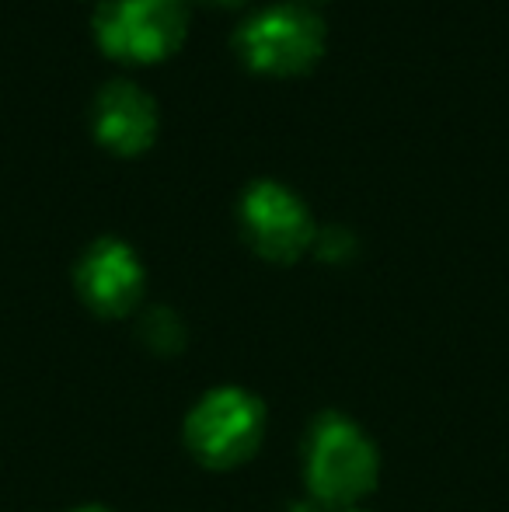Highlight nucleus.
<instances>
[{
  "mask_svg": "<svg viewBox=\"0 0 509 512\" xmlns=\"http://www.w3.org/2000/svg\"><path fill=\"white\" fill-rule=\"evenodd\" d=\"M381 457L377 446L353 418L325 411L311 422L304 443L307 492L318 506L356 509L363 495L374 492Z\"/></svg>",
  "mask_w": 509,
  "mask_h": 512,
  "instance_id": "1",
  "label": "nucleus"
},
{
  "mask_svg": "<svg viewBox=\"0 0 509 512\" xmlns=\"http://www.w3.org/2000/svg\"><path fill=\"white\" fill-rule=\"evenodd\" d=\"M290 512H321L318 502H297V506H290Z\"/></svg>",
  "mask_w": 509,
  "mask_h": 512,
  "instance_id": "10",
  "label": "nucleus"
},
{
  "mask_svg": "<svg viewBox=\"0 0 509 512\" xmlns=\"http://www.w3.org/2000/svg\"><path fill=\"white\" fill-rule=\"evenodd\" d=\"M342 512H367V509H342Z\"/></svg>",
  "mask_w": 509,
  "mask_h": 512,
  "instance_id": "13",
  "label": "nucleus"
},
{
  "mask_svg": "<svg viewBox=\"0 0 509 512\" xmlns=\"http://www.w3.org/2000/svg\"><path fill=\"white\" fill-rule=\"evenodd\" d=\"M265 432V408L255 394L241 387H217L203 394L199 405L185 418V446L189 453L206 467H227L245 464L258 450Z\"/></svg>",
  "mask_w": 509,
  "mask_h": 512,
  "instance_id": "4",
  "label": "nucleus"
},
{
  "mask_svg": "<svg viewBox=\"0 0 509 512\" xmlns=\"http://www.w3.org/2000/svg\"><path fill=\"white\" fill-rule=\"evenodd\" d=\"M88 115L98 143H105L116 154H140L154 143L157 129H161L157 98L129 77L105 81L91 98Z\"/></svg>",
  "mask_w": 509,
  "mask_h": 512,
  "instance_id": "7",
  "label": "nucleus"
},
{
  "mask_svg": "<svg viewBox=\"0 0 509 512\" xmlns=\"http://www.w3.org/2000/svg\"><path fill=\"white\" fill-rule=\"evenodd\" d=\"M238 223L245 241L269 262H293L314 244V216L290 185L276 178H255L238 203Z\"/></svg>",
  "mask_w": 509,
  "mask_h": 512,
  "instance_id": "5",
  "label": "nucleus"
},
{
  "mask_svg": "<svg viewBox=\"0 0 509 512\" xmlns=\"http://www.w3.org/2000/svg\"><path fill=\"white\" fill-rule=\"evenodd\" d=\"M213 4H238V0H213Z\"/></svg>",
  "mask_w": 509,
  "mask_h": 512,
  "instance_id": "12",
  "label": "nucleus"
},
{
  "mask_svg": "<svg viewBox=\"0 0 509 512\" xmlns=\"http://www.w3.org/2000/svg\"><path fill=\"white\" fill-rule=\"evenodd\" d=\"M140 338L147 349L161 352V356H171L185 345V324L175 310L168 307H154L140 317Z\"/></svg>",
  "mask_w": 509,
  "mask_h": 512,
  "instance_id": "8",
  "label": "nucleus"
},
{
  "mask_svg": "<svg viewBox=\"0 0 509 512\" xmlns=\"http://www.w3.org/2000/svg\"><path fill=\"white\" fill-rule=\"evenodd\" d=\"M74 283L81 300L102 317L133 314L143 300L147 272L123 237H98L77 258Z\"/></svg>",
  "mask_w": 509,
  "mask_h": 512,
  "instance_id": "6",
  "label": "nucleus"
},
{
  "mask_svg": "<svg viewBox=\"0 0 509 512\" xmlns=\"http://www.w3.org/2000/svg\"><path fill=\"white\" fill-rule=\"evenodd\" d=\"M74 512H109V509H102V506H84V509H74Z\"/></svg>",
  "mask_w": 509,
  "mask_h": 512,
  "instance_id": "11",
  "label": "nucleus"
},
{
  "mask_svg": "<svg viewBox=\"0 0 509 512\" xmlns=\"http://www.w3.org/2000/svg\"><path fill=\"white\" fill-rule=\"evenodd\" d=\"M314 251H318L321 258H328V262H346V258L356 255V237L349 227H321L318 234H314Z\"/></svg>",
  "mask_w": 509,
  "mask_h": 512,
  "instance_id": "9",
  "label": "nucleus"
},
{
  "mask_svg": "<svg viewBox=\"0 0 509 512\" xmlns=\"http://www.w3.org/2000/svg\"><path fill=\"white\" fill-rule=\"evenodd\" d=\"M95 42L126 63H154L175 53L189 35L185 0H102L91 18Z\"/></svg>",
  "mask_w": 509,
  "mask_h": 512,
  "instance_id": "3",
  "label": "nucleus"
},
{
  "mask_svg": "<svg viewBox=\"0 0 509 512\" xmlns=\"http://www.w3.org/2000/svg\"><path fill=\"white\" fill-rule=\"evenodd\" d=\"M328 28L318 11L297 0H276L248 14L234 32L238 56L258 74H304L325 53Z\"/></svg>",
  "mask_w": 509,
  "mask_h": 512,
  "instance_id": "2",
  "label": "nucleus"
}]
</instances>
